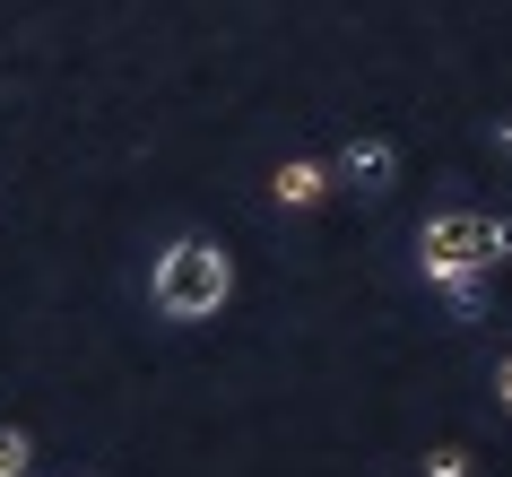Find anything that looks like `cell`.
Listing matches in <instances>:
<instances>
[{
  "mask_svg": "<svg viewBox=\"0 0 512 477\" xmlns=\"http://www.w3.org/2000/svg\"><path fill=\"white\" fill-rule=\"evenodd\" d=\"M512 252V226L486 209H434L417 226V261H426L434 287H452V278H495V261Z\"/></svg>",
  "mask_w": 512,
  "mask_h": 477,
  "instance_id": "6da1fadb",
  "label": "cell"
},
{
  "mask_svg": "<svg viewBox=\"0 0 512 477\" xmlns=\"http://www.w3.org/2000/svg\"><path fill=\"white\" fill-rule=\"evenodd\" d=\"M226 287H235V269H226V252L209 235L165 243V261H157V313L165 321H209L226 304Z\"/></svg>",
  "mask_w": 512,
  "mask_h": 477,
  "instance_id": "7a4b0ae2",
  "label": "cell"
},
{
  "mask_svg": "<svg viewBox=\"0 0 512 477\" xmlns=\"http://www.w3.org/2000/svg\"><path fill=\"white\" fill-rule=\"evenodd\" d=\"M391 174H400V148H391V139H348L339 183H356V191H391Z\"/></svg>",
  "mask_w": 512,
  "mask_h": 477,
  "instance_id": "3957f363",
  "label": "cell"
},
{
  "mask_svg": "<svg viewBox=\"0 0 512 477\" xmlns=\"http://www.w3.org/2000/svg\"><path fill=\"white\" fill-rule=\"evenodd\" d=\"M322 191H330L322 165H278V200H287V209H313Z\"/></svg>",
  "mask_w": 512,
  "mask_h": 477,
  "instance_id": "277c9868",
  "label": "cell"
},
{
  "mask_svg": "<svg viewBox=\"0 0 512 477\" xmlns=\"http://www.w3.org/2000/svg\"><path fill=\"white\" fill-rule=\"evenodd\" d=\"M27 460H35L27 434H18V425H0V477H27Z\"/></svg>",
  "mask_w": 512,
  "mask_h": 477,
  "instance_id": "5b68a950",
  "label": "cell"
},
{
  "mask_svg": "<svg viewBox=\"0 0 512 477\" xmlns=\"http://www.w3.org/2000/svg\"><path fill=\"white\" fill-rule=\"evenodd\" d=\"M426 477H469V451H434V460H426Z\"/></svg>",
  "mask_w": 512,
  "mask_h": 477,
  "instance_id": "8992f818",
  "label": "cell"
},
{
  "mask_svg": "<svg viewBox=\"0 0 512 477\" xmlns=\"http://www.w3.org/2000/svg\"><path fill=\"white\" fill-rule=\"evenodd\" d=\"M495 391H504V408H512V356H504V373H495Z\"/></svg>",
  "mask_w": 512,
  "mask_h": 477,
  "instance_id": "52a82bcc",
  "label": "cell"
}]
</instances>
